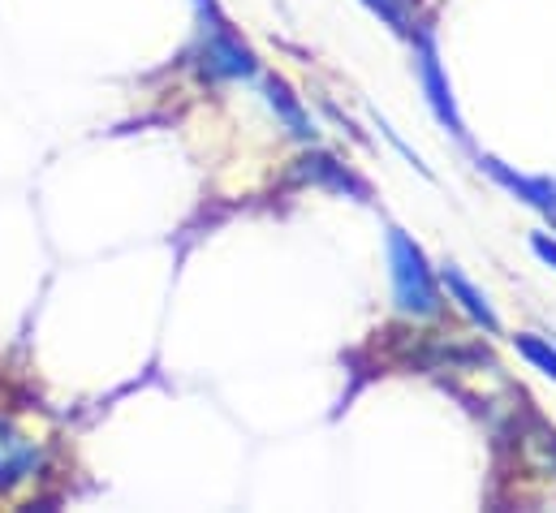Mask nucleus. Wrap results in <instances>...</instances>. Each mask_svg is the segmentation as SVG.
Masks as SVG:
<instances>
[{"instance_id":"1","label":"nucleus","mask_w":556,"mask_h":513,"mask_svg":"<svg viewBox=\"0 0 556 513\" xmlns=\"http://www.w3.org/2000/svg\"><path fill=\"white\" fill-rule=\"evenodd\" d=\"M384 263H389V293H393V311L406 320H440L444 315V289L435 276V263L415 242V234H406L402 225L384 229Z\"/></svg>"},{"instance_id":"2","label":"nucleus","mask_w":556,"mask_h":513,"mask_svg":"<svg viewBox=\"0 0 556 513\" xmlns=\"http://www.w3.org/2000/svg\"><path fill=\"white\" fill-rule=\"evenodd\" d=\"M194 65L212 83H255L260 78V57L255 48L238 35V26L225 17L220 0H194Z\"/></svg>"},{"instance_id":"3","label":"nucleus","mask_w":556,"mask_h":513,"mask_svg":"<svg viewBox=\"0 0 556 513\" xmlns=\"http://www.w3.org/2000/svg\"><path fill=\"white\" fill-rule=\"evenodd\" d=\"M415 43V78H418V91L435 117V126L444 129L453 142L470 147V129H466V117L457 109V96H453V78H448V65L440 57V39H435V26L431 22H418L410 26L406 35Z\"/></svg>"},{"instance_id":"4","label":"nucleus","mask_w":556,"mask_h":513,"mask_svg":"<svg viewBox=\"0 0 556 513\" xmlns=\"http://www.w3.org/2000/svg\"><path fill=\"white\" fill-rule=\"evenodd\" d=\"M475 168L492 186H501L509 199L531 208L544 225H553L556 234V173H522V168H514V164H505L501 155H488V151H475Z\"/></svg>"},{"instance_id":"5","label":"nucleus","mask_w":556,"mask_h":513,"mask_svg":"<svg viewBox=\"0 0 556 513\" xmlns=\"http://www.w3.org/2000/svg\"><path fill=\"white\" fill-rule=\"evenodd\" d=\"M435 276H440V289H444V298L479 328V333H488V337H501L505 333V324H501V315H496V306H492V298H488V289L483 285H475L466 272H462V263H453V259H440L435 263Z\"/></svg>"},{"instance_id":"6","label":"nucleus","mask_w":556,"mask_h":513,"mask_svg":"<svg viewBox=\"0 0 556 513\" xmlns=\"http://www.w3.org/2000/svg\"><path fill=\"white\" fill-rule=\"evenodd\" d=\"M43 475V445L0 418V492H17Z\"/></svg>"},{"instance_id":"7","label":"nucleus","mask_w":556,"mask_h":513,"mask_svg":"<svg viewBox=\"0 0 556 513\" xmlns=\"http://www.w3.org/2000/svg\"><path fill=\"white\" fill-rule=\"evenodd\" d=\"M293 177H298L302 186H324V190H337V195H354L358 203H371V186H367L350 164H341V160L328 155V151H306V155L293 164Z\"/></svg>"},{"instance_id":"8","label":"nucleus","mask_w":556,"mask_h":513,"mask_svg":"<svg viewBox=\"0 0 556 513\" xmlns=\"http://www.w3.org/2000/svg\"><path fill=\"white\" fill-rule=\"evenodd\" d=\"M260 91H264V104H268V113L277 117V126L285 129L293 142H302V147H315V138H319V126H315V117L302 109V100L293 96V87H289L280 74H264Z\"/></svg>"},{"instance_id":"9","label":"nucleus","mask_w":556,"mask_h":513,"mask_svg":"<svg viewBox=\"0 0 556 513\" xmlns=\"http://www.w3.org/2000/svg\"><path fill=\"white\" fill-rule=\"evenodd\" d=\"M509 346H514V354L522 359V363H531L544 380H553L556 385V346L553 337H544V333H514L509 337Z\"/></svg>"},{"instance_id":"10","label":"nucleus","mask_w":556,"mask_h":513,"mask_svg":"<svg viewBox=\"0 0 556 513\" xmlns=\"http://www.w3.org/2000/svg\"><path fill=\"white\" fill-rule=\"evenodd\" d=\"M363 4H367L384 26H393L397 35H410V26H415V22H410V13H406V4H402V0H363Z\"/></svg>"},{"instance_id":"11","label":"nucleus","mask_w":556,"mask_h":513,"mask_svg":"<svg viewBox=\"0 0 556 513\" xmlns=\"http://www.w3.org/2000/svg\"><path fill=\"white\" fill-rule=\"evenodd\" d=\"M371 122H376V129H380V134H384V138H389V142H393V147H397V151H402V155H406V164H410V168H415V173H422V177H431V168H427V164H422V155H418L415 147H410V142H406V138H402V134H397V129L389 126V122H384V117H380V113H376V117H371Z\"/></svg>"},{"instance_id":"12","label":"nucleus","mask_w":556,"mask_h":513,"mask_svg":"<svg viewBox=\"0 0 556 513\" xmlns=\"http://www.w3.org/2000/svg\"><path fill=\"white\" fill-rule=\"evenodd\" d=\"M531 255L540 259L544 267H553L556 272V234L553 229H535V234H531Z\"/></svg>"}]
</instances>
